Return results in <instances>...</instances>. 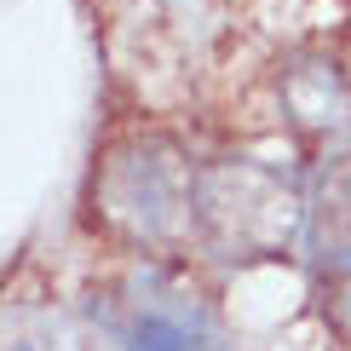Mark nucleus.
Segmentation results:
<instances>
[{
  "mask_svg": "<svg viewBox=\"0 0 351 351\" xmlns=\"http://www.w3.org/2000/svg\"><path fill=\"white\" fill-rule=\"evenodd\" d=\"M190 219L225 259H271L305 225V202L265 162H219L196 173Z\"/></svg>",
  "mask_w": 351,
  "mask_h": 351,
  "instance_id": "f257e3e1",
  "label": "nucleus"
},
{
  "mask_svg": "<svg viewBox=\"0 0 351 351\" xmlns=\"http://www.w3.org/2000/svg\"><path fill=\"white\" fill-rule=\"evenodd\" d=\"M0 351H93L86 328L64 305H0Z\"/></svg>",
  "mask_w": 351,
  "mask_h": 351,
  "instance_id": "39448f33",
  "label": "nucleus"
},
{
  "mask_svg": "<svg viewBox=\"0 0 351 351\" xmlns=\"http://www.w3.org/2000/svg\"><path fill=\"white\" fill-rule=\"evenodd\" d=\"M190 196H196V179L162 144H133V150L110 156L104 219L121 225L133 242H167L179 225H190Z\"/></svg>",
  "mask_w": 351,
  "mask_h": 351,
  "instance_id": "f03ea898",
  "label": "nucleus"
},
{
  "mask_svg": "<svg viewBox=\"0 0 351 351\" xmlns=\"http://www.w3.org/2000/svg\"><path fill=\"white\" fill-rule=\"evenodd\" d=\"M115 334H121L127 351H230L202 305H179L162 294H138L115 317Z\"/></svg>",
  "mask_w": 351,
  "mask_h": 351,
  "instance_id": "7ed1b4c3",
  "label": "nucleus"
},
{
  "mask_svg": "<svg viewBox=\"0 0 351 351\" xmlns=\"http://www.w3.org/2000/svg\"><path fill=\"white\" fill-rule=\"evenodd\" d=\"M311 254L328 271H351V156H334L317 179V196L305 202Z\"/></svg>",
  "mask_w": 351,
  "mask_h": 351,
  "instance_id": "20e7f679",
  "label": "nucleus"
}]
</instances>
